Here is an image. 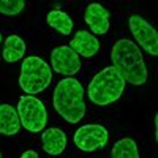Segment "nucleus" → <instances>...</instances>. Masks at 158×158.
<instances>
[{"mask_svg":"<svg viewBox=\"0 0 158 158\" xmlns=\"http://www.w3.org/2000/svg\"><path fill=\"white\" fill-rule=\"evenodd\" d=\"M111 59L112 67L122 76L125 82H130L133 85H142L147 81V68L139 46L131 40H118L112 48Z\"/></svg>","mask_w":158,"mask_h":158,"instance_id":"1","label":"nucleus"},{"mask_svg":"<svg viewBox=\"0 0 158 158\" xmlns=\"http://www.w3.org/2000/svg\"><path fill=\"white\" fill-rule=\"evenodd\" d=\"M54 108L70 123H77L85 115L84 87L74 77L60 81L54 90Z\"/></svg>","mask_w":158,"mask_h":158,"instance_id":"2","label":"nucleus"},{"mask_svg":"<svg viewBox=\"0 0 158 158\" xmlns=\"http://www.w3.org/2000/svg\"><path fill=\"white\" fill-rule=\"evenodd\" d=\"M125 90V81L114 67H106L97 73L89 84V98L98 106H108L117 101Z\"/></svg>","mask_w":158,"mask_h":158,"instance_id":"3","label":"nucleus"},{"mask_svg":"<svg viewBox=\"0 0 158 158\" xmlns=\"http://www.w3.org/2000/svg\"><path fill=\"white\" fill-rule=\"evenodd\" d=\"M52 81V73L49 65L40 57H25L21 65L19 85L29 95H35L48 89Z\"/></svg>","mask_w":158,"mask_h":158,"instance_id":"4","label":"nucleus"},{"mask_svg":"<svg viewBox=\"0 0 158 158\" xmlns=\"http://www.w3.org/2000/svg\"><path fill=\"white\" fill-rule=\"evenodd\" d=\"M16 111L21 125L25 130L32 131V133H40L44 130L48 122V112L41 100H38L33 95H24L19 98Z\"/></svg>","mask_w":158,"mask_h":158,"instance_id":"5","label":"nucleus"},{"mask_svg":"<svg viewBox=\"0 0 158 158\" xmlns=\"http://www.w3.org/2000/svg\"><path fill=\"white\" fill-rule=\"evenodd\" d=\"M109 139L108 130L98 123H89L81 127L74 133V146L82 152H94L104 147Z\"/></svg>","mask_w":158,"mask_h":158,"instance_id":"6","label":"nucleus"},{"mask_svg":"<svg viewBox=\"0 0 158 158\" xmlns=\"http://www.w3.org/2000/svg\"><path fill=\"white\" fill-rule=\"evenodd\" d=\"M130 29L136 43L146 49L150 56H158V33L152 25L141 16L133 15L130 18Z\"/></svg>","mask_w":158,"mask_h":158,"instance_id":"7","label":"nucleus"},{"mask_svg":"<svg viewBox=\"0 0 158 158\" xmlns=\"http://www.w3.org/2000/svg\"><path fill=\"white\" fill-rule=\"evenodd\" d=\"M52 70H56L60 74L73 76L81 70V60L79 56L70 46H59L51 52Z\"/></svg>","mask_w":158,"mask_h":158,"instance_id":"8","label":"nucleus"},{"mask_svg":"<svg viewBox=\"0 0 158 158\" xmlns=\"http://www.w3.org/2000/svg\"><path fill=\"white\" fill-rule=\"evenodd\" d=\"M84 19L89 24L90 30L97 35H104L109 30V13L100 3H90L85 8Z\"/></svg>","mask_w":158,"mask_h":158,"instance_id":"9","label":"nucleus"},{"mask_svg":"<svg viewBox=\"0 0 158 158\" xmlns=\"http://www.w3.org/2000/svg\"><path fill=\"white\" fill-rule=\"evenodd\" d=\"M70 48L76 52L77 56H82V57L89 59V57H94L98 52L100 43L92 33H89L85 30H79L73 36L71 43H70Z\"/></svg>","mask_w":158,"mask_h":158,"instance_id":"10","label":"nucleus"},{"mask_svg":"<svg viewBox=\"0 0 158 158\" xmlns=\"http://www.w3.org/2000/svg\"><path fill=\"white\" fill-rule=\"evenodd\" d=\"M43 149L49 155H60L67 147V136L60 128H48L41 136Z\"/></svg>","mask_w":158,"mask_h":158,"instance_id":"11","label":"nucleus"},{"mask_svg":"<svg viewBox=\"0 0 158 158\" xmlns=\"http://www.w3.org/2000/svg\"><path fill=\"white\" fill-rule=\"evenodd\" d=\"M21 120L18 111L10 104H0V133L5 136H15L19 133Z\"/></svg>","mask_w":158,"mask_h":158,"instance_id":"12","label":"nucleus"},{"mask_svg":"<svg viewBox=\"0 0 158 158\" xmlns=\"http://www.w3.org/2000/svg\"><path fill=\"white\" fill-rule=\"evenodd\" d=\"M25 56V43L24 40L18 35H10L5 41V49H3V60L15 63L21 60Z\"/></svg>","mask_w":158,"mask_h":158,"instance_id":"13","label":"nucleus"},{"mask_svg":"<svg viewBox=\"0 0 158 158\" xmlns=\"http://www.w3.org/2000/svg\"><path fill=\"white\" fill-rule=\"evenodd\" d=\"M48 24L52 29H56L59 33L62 35H70L73 30V21L70 19V16L67 13H63L60 10H52L48 13Z\"/></svg>","mask_w":158,"mask_h":158,"instance_id":"14","label":"nucleus"},{"mask_svg":"<svg viewBox=\"0 0 158 158\" xmlns=\"http://www.w3.org/2000/svg\"><path fill=\"white\" fill-rule=\"evenodd\" d=\"M112 158H139V150L133 139L123 138L112 147Z\"/></svg>","mask_w":158,"mask_h":158,"instance_id":"15","label":"nucleus"},{"mask_svg":"<svg viewBox=\"0 0 158 158\" xmlns=\"http://www.w3.org/2000/svg\"><path fill=\"white\" fill-rule=\"evenodd\" d=\"M25 6L24 0H0V13L6 16H15Z\"/></svg>","mask_w":158,"mask_h":158,"instance_id":"16","label":"nucleus"},{"mask_svg":"<svg viewBox=\"0 0 158 158\" xmlns=\"http://www.w3.org/2000/svg\"><path fill=\"white\" fill-rule=\"evenodd\" d=\"M21 158H40V156H38V153H36L35 150H25V152L21 155Z\"/></svg>","mask_w":158,"mask_h":158,"instance_id":"17","label":"nucleus"},{"mask_svg":"<svg viewBox=\"0 0 158 158\" xmlns=\"http://www.w3.org/2000/svg\"><path fill=\"white\" fill-rule=\"evenodd\" d=\"M0 43H2V33H0Z\"/></svg>","mask_w":158,"mask_h":158,"instance_id":"18","label":"nucleus"},{"mask_svg":"<svg viewBox=\"0 0 158 158\" xmlns=\"http://www.w3.org/2000/svg\"><path fill=\"white\" fill-rule=\"evenodd\" d=\"M0 158H2V153H0Z\"/></svg>","mask_w":158,"mask_h":158,"instance_id":"19","label":"nucleus"}]
</instances>
